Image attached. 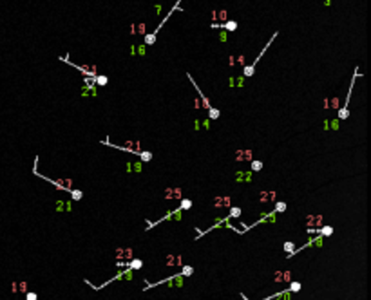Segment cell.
Wrapping results in <instances>:
<instances>
[{
    "mask_svg": "<svg viewBox=\"0 0 371 300\" xmlns=\"http://www.w3.org/2000/svg\"><path fill=\"white\" fill-rule=\"evenodd\" d=\"M277 34H279V33L275 31V33H273V34L270 36V42H268V43L264 45V49H263V51L259 53V56H257L255 60H253V63H250V65H246V67L243 69V76H244V78H250V76H253V73H255V65H257V62L261 60V56L264 54V51H268V49H270V43H272V42L275 40V36H277Z\"/></svg>",
    "mask_w": 371,
    "mask_h": 300,
    "instance_id": "1",
    "label": "cell"
},
{
    "mask_svg": "<svg viewBox=\"0 0 371 300\" xmlns=\"http://www.w3.org/2000/svg\"><path fill=\"white\" fill-rule=\"evenodd\" d=\"M176 9H179V2H176V6H174V7H172L170 11H169V15H167V16L163 18V22H159V26H158V27H156V29H154L152 33H149V34H145V45H152V43L156 42V36H158V31H159L161 27H163V24H165V22H169V18H170V15H172V13H174Z\"/></svg>",
    "mask_w": 371,
    "mask_h": 300,
    "instance_id": "2",
    "label": "cell"
},
{
    "mask_svg": "<svg viewBox=\"0 0 371 300\" xmlns=\"http://www.w3.org/2000/svg\"><path fill=\"white\" fill-rule=\"evenodd\" d=\"M357 74H358V67L355 69V74H353V80H351V85H350V92H347V96H346V101H344L342 109L339 110V120H347V116H350V110H347V103H350V94L353 92V85H355Z\"/></svg>",
    "mask_w": 371,
    "mask_h": 300,
    "instance_id": "3",
    "label": "cell"
},
{
    "mask_svg": "<svg viewBox=\"0 0 371 300\" xmlns=\"http://www.w3.org/2000/svg\"><path fill=\"white\" fill-rule=\"evenodd\" d=\"M212 27H214V29L221 27V29H225V31H236V29H237V22H236V20H228V22H223V24H212Z\"/></svg>",
    "mask_w": 371,
    "mask_h": 300,
    "instance_id": "4",
    "label": "cell"
},
{
    "mask_svg": "<svg viewBox=\"0 0 371 300\" xmlns=\"http://www.w3.org/2000/svg\"><path fill=\"white\" fill-rule=\"evenodd\" d=\"M165 199H183V190L181 188H169L165 192Z\"/></svg>",
    "mask_w": 371,
    "mask_h": 300,
    "instance_id": "5",
    "label": "cell"
},
{
    "mask_svg": "<svg viewBox=\"0 0 371 300\" xmlns=\"http://www.w3.org/2000/svg\"><path fill=\"white\" fill-rule=\"evenodd\" d=\"M237 183H252L253 179V172H237L236 174Z\"/></svg>",
    "mask_w": 371,
    "mask_h": 300,
    "instance_id": "6",
    "label": "cell"
},
{
    "mask_svg": "<svg viewBox=\"0 0 371 300\" xmlns=\"http://www.w3.org/2000/svg\"><path fill=\"white\" fill-rule=\"evenodd\" d=\"M252 156H253V152H252V150H237L236 159L243 163V161H252Z\"/></svg>",
    "mask_w": 371,
    "mask_h": 300,
    "instance_id": "7",
    "label": "cell"
},
{
    "mask_svg": "<svg viewBox=\"0 0 371 300\" xmlns=\"http://www.w3.org/2000/svg\"><path fill=\"white\" fill-rule=\"evenodd\" d=\"M261 202H268V201H275V192H261L259 197Z\"/></svg>",
    "mask_w": 371,
    "mask_h": 300,
    "instance_id": "8",
    "label": "cell"
},
{
    "mask_svg": "<svg viewBox=\"0 0 371 300\" xmlns=\"http://www.w3.org/2000/svg\"><path fill=\"white\" fill-rule=\"evenodd\" d=\"M125 170L127 172H141V161H138V163H127Z\"/></svg>",
    "mask_w": 371,
    "mask_h": 300,
    "instance_id": "9",
    "label": "cell"
},
{
    "mask_svg": "<svg viewBox=\"0 0 371 300\" xmlns=\"http://www.w3.org/2000/svg\"><path fill=\"white\" fill-rule=\"evenodd\" d=\"M214 204H216V206H230V197H228V195L217 197V199H214Z\"/></svg>",
    "mask_w": 371,
    "mask_h": 300,
    "instance_id": "10",
    "label": "cell"
},
{
    "mask_svg": "<svg viewBox=\"0 0 371 300\" xmlns=\"http://www.w3.org/2000/svg\"><path fill=\"white\" fill-rule=\"evenodd\" d=\"M56 210L58 212H63V210H67V212H71V202H63V201H58L56 202Z\"/></svg>",
    "mask_w": 371,
    "mask_h": 300,
    "instance_id": "11",
    "label": "cell"
},
{
    "mask_svg": "<svg viewBox=\"0 0 371 300\" xmlns=\"http://www.w3.org/2000/svg\"><path fill=\"white\" fill-rule=\"evenodd\" d=\"M317 233H319V235H322V237H330V235L333 233V228L326 224V226H324V228H320V230H319V232H317Z\"/></svg>",
    "mask_w": 371,
    "mask_h": 300,
    "instance_id": "12",
    "label": "cell"
},
{
    "mask_svg": "<svg viewBox=\"0 0 371 300\" xmlns=\"http://www.w3.org/2000/svg\"><path fill=\"white\" fill-rule=\"evenodd\" d=\"M192 204H194V202H192L190 199H181V202H179V210H181V212H183V210H190Z\"/></svg>",
    "mask_w": 371,
    "mask_h": 300,
    "instance_id": "13",
    "label": "cell"
},
{
    "mask_svg": "<svg viewBox=\"0 0 371 300\" xmlns=\"http://www.w3.org/2000/svg\"><path fill=\"white\" fill-rule=\"evenodd\" d=\"M107 76H103V74H96V78H94V85H107Z\"/></svg>",
    "mask_w": 371,
    "mask_h": 300,
    "instance_id": "14",
    "label": "cell"
},
{
    "mask_svg": "<svg viewBox=\"0 0 371 300\" xmlns=\"http://www.w3.org/2000/svg\"><path fill=\"white\" fill-rule=\"evenodd\" d=\"M284 251L288 253V259L293 255V251H295V244L293 242H284Z\"/></svg>",
    "mask_w": 371,
    "mask_h": 300,
    "instance_id": "15",
    "label": "cell"
},
{
    "mask_svg": "<svg viewBox=\"0 0 371 300\" xmlns=\"http://www.w3.org/2000/svg\"><path fill=\"white\" fill-rule=\"evenodd\" d=\"M219 116H221V112H219L217 109L212 107L210 110H208V120H219Z\"/></svg>",
    "mask_w": 371,
    "mask_h": 300,
    "instance_id": "16",
    "label": "cell"
},
{
    "mask_svg": "<svg viewBox=\"0 0 371 300\" xmlns=\"http://www.w3.org/2000/svg\"><path fill=\"white\" fill-rule=\"evenodd\" d=\"M127 266H129L130 269H140V268L143 266V262H141L140 259H134V260H130V262H129Z\"/></svg>",
    "mask_w": 371,
    "mask_h": 300,
    "instance_id": "17",
    "label": "cell"
},
{
    "mask_svg": "<svg viewBox=\"0 0 371 300\" xmlns=\"http://www.w3.org/2000/svg\"><path fill=\"white\" fill-rule=\"evenodd\" d=\"M140 159L145 161V163H149V161L152 159V152H147V150H141L140 152Z\"/></svg>",
    "mask_w": 371,
    "mask_h": 300,
    "instance_id": "18",
    "label": "cell"
},
{
    "mask_svg": "<svg viewBox=\"0 0 371 300\" xmlns=\"http://www.w3.org/2000/svg\"><path fill=\"white\" fill-rule=\"evenodd\" d=\"M228 217H230V219H232V217H241V208H237V206H232Z\"/></svg>",
    "mask_w": 371,
    "mask_h": 300,
    "instance_id": "19",
    "label": "cell"
},
{
    "mask_svg": "<svg viewBox=\"0 0 371 300\" xmlns=\"http://www.w3.org/2000/svg\"><path fill=\"white\" fill-rule=\"evenodd\" d=\"M263 170V161H252V172H261Z\"/></svg>",
    "mask_w": 371,
    "mask_h": 300,
    "instance_id": "20",
    "label": "cell"
},
{
    "mask_svg": "<svg viewBox=\"0 0 371 300\" xmlns=\"http://www.w3.org/2000/svg\"><path fill=\"white\" fill-rule=\"evenodd\" d=\"M275 213H281V212H286V202H275Z\"/></svg>",
    "mask_w": 371,
    "mask_h": 300,
    "instance_id": "21",
    "label": "cell"
},
{
    "mask_svg": "<svg viewBox=\"0 0 371 300\" xmlns=\"http://www.w3.org/2000/svg\"><path fill=\"white\" fill-rule=\"evenodd\" d=\"M69 194H71V197H73L74 201H80V199L83 197V192H80V190H71Z\"/></svg>",
    "mask_w": 371,
    "mask_h": 300,
    "instance_id": "22",
    "label": "cell"
},
{
    "mask_svg": "<svg viewBox=\"0 0 371 300\" xmlns=\"http://www.w3.org/2000/svg\"><path fill=\"white\" fill-rule=\"evenodd\" d=\"M300 289V282H292V286H290V293L292 291H299Z\"/></svg>",
    "mask_w": 371,
    "mask_h": 300,
    "instance_id": "23",
    "label": "cell"
},
{
    "mask_svg": "<svg viewBox=\"0 0 371 300\" xmlns=\"http://www.w3.org/2000/svg\"><path fill=\"white\" fill-rule=\"evenodd\" d=\"M192 271H194V269H192L190 266H185V269H183V273H179V275H181V277H185V275H192Z\"/></svg>",
    "mask_w": 371,
    "mask_h": 300,
    "instance_id": "24",
    "label": "cell"
},
{
    "mask_svg": "<svg viewBox=\"0 0 371 300\" xmlns=\"http://www.w3.org/2000/svg\"><path fill=\"white\" fill-rule=\"evenodd\" d=\"M138 54H140V56H143V54H145V45H141V47H138Z\"/></svg>",
    "mask_w": 371,
    "mask_h": 300,
    "instance_id": "25",
    "label": "cell"
},
{
    "mask_svg": "<svg viewBox=\"0 0 371 300\" xmlns=\"http://www.w3.org/2000/svg\"><path fill=\"white\" fill-rule=\"evenodd\" d=\"M26 298H27V300H36V295H35V293H27Z\"/></svg>",
    "mask_w": 371,
    "mask_h": 300,
    "instance_id": "26",
    "label": "cell"
},
{
    "mask_svg": "<svg viewBox=\"0 0 371 300\" xmlns=\"http://www.w3.org/2000/svg\"><path fill=\"white\" fill-rule=\"evenodd\" d=\"M219 40L225 42V40H226V33H221V34H219Z\"/></svg>",
    "mask_w": 371,
    "mask_h": 300,
    "instance_id": "27",
    "label": "cell"
},
{
    "mask_svg": "<svg viewBox=\"0 0 371 300\" xmlns=\"http://www.w3.org/2000/svg\"><path fill=\"white\" fill-rule=\"evenodd\" d=\"M201 123H203V127H206V128L210 127V120H206V121H201Z\"/></svg>",
    "mask_w": 371,
    "mask_h": 300,
    "instance_id": "28",
    "label": "cell"
}]
</instances>
